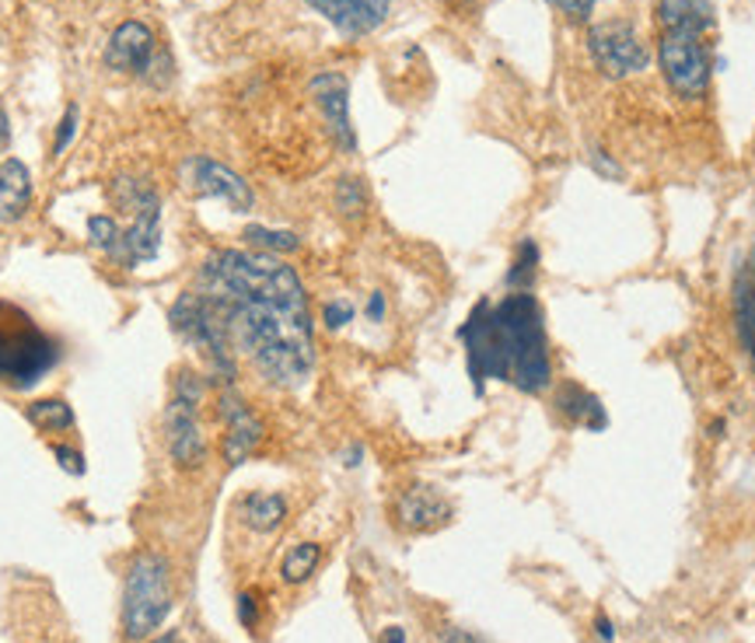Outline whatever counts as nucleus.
<instances>
[{"mask_svg":"<svg viewBox=\"0 0 755 643\" xmlns=\"http://www.w3.org/2000/svg\"><path fill=\"white\" fill-rule=\"evenodd\" d=\"M199 294L221 311L234 354H245L277 388L305 385L315 371L308 294L294 267L270 252L217 249L199 267Z\"/></svg>","mask_w":755,"mask_h":643,"instance_id":"nucleus-1","label":"nucleus"},{"mask_svg":"<svg viewBox=\"0 0 755 643\" xmlns=\"http://www.w3.org/2000/svg\"><path fill=\"white\" fill-rule=\"evenodd\" d=\"M465 364L476 392L486 382H508L525 395L552 385V357L543 305L532 290H511L500 301H479L459 329Z\"/></svg>","mask_w":755,"mask_h":643,"instance_id":"nucleus-2","label":"nucleus"},{"mask_svg":"<svg viewBox=\"0 0 755 643\" xmlns=\"http://www.w3.org/2000/svg\"><path fill=\"white\" fill-rule=\"evenodd\" d=\"M60 364V343L19 305L0 301V385L25 392Z\"/></svg>","mask_w":755,"mask_h":643,"instance_id":"nucleus-3","label":"nucleus"},{"mask_svg":"<svg viewBox=\"0 0 755 643\" xmlns=\"http://www.w3.org/2000/svg\"><path fill=\"white\" fill-rule=\"evenodd\" d=\"M168 613H172V567H168V559L161 553L144 549L126 567L123 605H120L123 636L130 643L150 640L165 626Z\"/></svg>","mask_w":755,"mask_h":643,"instance_id":"nucleus-4","label":"nucleus"},{"mask_svg":"<svg viewBox=\"0 0 755 643\" xmlns=\"http://www.w3.org/2000/svg\"><path fill=\"white\" fill-rule=\"evenodd\" d=\"M168 322H172V333L182 343L193 346V350L207 360L214 378H221L224 385H234V378H239V360L234 357L239 354H234V346H231L221 311L214 308L207 294H199V290L179 294L172 311H168Z\"/></svg>","mask_w":755,"mask_h":643,"instance_id":"nucleus-5","label":"nucleus"},{"mask_svg":"<svg viewBox=\"0 0 755 643\" xmlns=\"http://www.w3.org/2000/svg\"><path fill=\"white\" fill-rule=\"evenodd\" d=\"M207 395V382L196 371H179L172 399L165 406V441L168 455L179 469H199L207 461V437L199 423V403Z\"/></svg>","mask_w":755,"mask_h":643,"instance_id":"nucleus-6","label":"nucleus"},{"mask_svg":"<svg viewBox=\"0 0 755 643\" xmlns=\"http://www.w3.org/2000/svg\"><path fill=\"white\" fill-rule=\"evenodd\" d=\"M658 67L668 81V88L685 102H696L710 91V46L703 42V32L690 28H661L658 36Z\"/></svg>","mask_w":755,"mask_h":643,"instance_id":"nucleus-7","label":"nucleus"},{"mask_svg":"<svg viewBox=\"0 0 755 643\" xmlns=\"http://www.w3.org/2000/svg\"><path fill=\"white\" fill-rule=\"evenodd\" d=\"M587 53L606 77H633L650 67V53L630 22H598L587 32Z\"/></svg>","mask_w":755,"mask_h":643,"instance_id":"nucleus-8","label":"nucleus"},{"mask_svg":"<svg viewBox=\"0 0 755 643\" xmlns=\"http://www.w3.org/2000/svg\"><path fill=\"white\" fill-rule=\"evenodd\" d=\"M182 183H186L193 193L214 196V200L228 203L231 210H239V213L252 210V203H256V193H252V186L245 183L239 172H231L228 164L204 158V154H196V158H190L186 164H182Z\"/></svg>","mask_w":755,"mask_h":643,"instance_id":"nucleus-9","label":"nucleus"},{"mask_svg":"<svg viewBox=\"0 0 755 643\" xmlns=\"http://www.w3.org/2000/svg\"><path fill=\"white\" fill-rule=\"evenodd\" d=\"M217 413H221V423H224V444H221L224 461L231 469H239L242 461L259 448L266 426L256 417V409L234 392V385H228L221 392V399H217Z\"/></svg>","mask_w":755,"mask_h":643,"instance_id":"nucleus-10","label":"nucleus"},{"mask_svg":"<svg viewBox=\"0 0 755 643\" xmlns=\"http://www.w3.org/2000/svg\"><path fill=\"white\" fill-rule=\"evenodd\" d=\"M315 106L322 109L326 115V126L332 140L340 144V151H357V134H354V123H350V85L343 74L326 71V74H315L312 85H308Z\"/></svg>","mask_w":755,"mask_h":643,"instance_id":"nucleus-11","label":"nucleus"},{"mask_svg":"<svg viewBox=\"0 0 755 643\" xmlns=\"http://www.w3.org/2000/svg\"><path fill=\"white\" fill-rule=\"evenodd\" d=\"M305 4L322 14L332 28L354 39L381 28L392 11V0H305Z\"/></svg>","mask_w":755,"mask_h":643,"instance_id":"nucleus-12","label":"nucleus"},{"mask_svg":"<svg viewBox=\"0 0 755 643\" xmlns=\"http://www.w3.org/2000/svg\"><path fill=\"white\" fill-rule=\"evenodd\" d=\"M155 53H158V39H155V32H150V25H144V22H123L109 36L106 63H109L112 71H120V74L144 77V71L150 67Z\"/></svg>","mask_w":755,"mask_h":643,"instance_id":"nucleus-13","label":"nucleus"},{"mask_svg":"<svg viewBox=\"0 0 755 643\" xmlns=\"http://www.w3.org/2000/svg\"><path fill=\"white\" fill-rule=\"evenodd\" d=\"M451 518V504L434 486H410L395 500V524L406 532H434Z\"/></svg>","mask_w":755,"mask_h":643,"instance_id":"nucleus-14","label":"nucleus"},{"mask_svg":"<svg viewBox=\"0 0 755 643\" xmlns=\"http://www.w3.org/2000/svg\"><path fill=\"white\" fill-rule=\"evenodd\" d=\"M158 249H161V203H150L123 231V245H120V252H115V259H120L123 267H137V262L155 259Z\"/></svg>","mask_w":755,"mask_h":643,"instance_id":"nucleus-15","label":"nucleus"},{"mask_svg":"<svg viewBox=\"0 0 755 643\" xmlns=\"http://www.w3.org/2000/svg\"><path fill=\"white\" fill-rule=\"evenodd\" d=\"M731 305H734V329H738V339H742L745 354L755 368V249L752 256L738 267L734 273V294H731Z\"/></svg>","mask_w":755,"mask_h":643,"instance_id":"nucleus-16","label":"nucleus"},{"mask_svg":"<svg viewBox=\"0 0 755 643\" xmlns=\"http://www.w3.org/2000/svg\"><path fill=\"white\" fill-rule=\"evenodd\" d=\"M32 207V175L19 158L0 161V224L22 221Z\"/></svg>","mask_w":755,"mask_h":643,"instance_id":"nucleus-17","label":"nucleus"},{"mask_svg":"<svg viewBox=\"0 0 755 643\" xmlns=\"http://www.w3.org/2000/svg\"><path fill=\"white\" fill-rule=\"evenodd\" d=\"M557 409L570 420V423H581L587 426V431H601V426L609 423L606 417V406H601L598 395H592L584 385L577 382H567L560 392H557Z\"/></svg>","mask_w":755,"mask_h":643,"instance_id":"nucleus-18","label":"nucleus"},{"mask_svg":"<svg viewBox=\"0 0 755 643\" xmlns=\"http://www.w3.org/2000/svg\"><path fill=\"white\" fill-rule=\"evenodd\" d=\"M239 515H242V521L248 524L252 532L270 535V532L280 529L283 518H288V500H283L280 493H263V490H256V493H248V497H242Z\"/></svg>","mask_w":755,"mask_h":643,"instance_id":"nucleus-19","label":"nucleus"},{"mask_svg":"<svg viewBox=\"0 0 755 643\" xmlns=\"http://www.w3.org/2000/svg\"><path fill=\"white\" fill-rule=\"evenodd\" d=\"M658 22L661 28H690L707 36L714 25V4L710 0H658Z\"/></svg>","mask_w":755,"mask_h":643,"instance_id":"nucleus-20","label":"nucleus"},{"mask_svg":"<svg viewBox=\"0 0 755 643\" xmlns=\"http://www.w3.org/2000/svg\"><path fill=\"white\" fill-rule=\"evenodd\" d=\"M25 417L32 426H39V431H46V434H63L77 423L74 409L66 406V399H57V395L53 399H36L25 409Z\"/></svg>","mask_w":755,"mask_h":643,"instance_id":"nucleus-21","label":"nucleus"},{"mask_svg":"<svg viewBox=\"0 0 755 643\" xmlns=\"http://www.w3.org/2000/svg\"><path fill=\"white\" fill-rule=\"evenodd\" d=\"M318 559H322V549L315 546V542H297V546L288 549V556L280 559V577L283 584H301L308 581V577L315 573Z\"/></svg>","mask_w":755,"mask_h":643,"instance_id":"nucleus-22","label":"nucleus"},{"mask_svg":"<svg viewBox=\"0 0 755 643\" xmlns=\"http://www.w3.org/2000/svg\"><path fill=\"white\" fill-rule=\"evenodd\" d=\"M535 276H539V245H535L532 238H525L522 245H517L514 262H511L508 280H503V284H508L511 290H532Z\"/></svg>","mask_w":755,"mask_h":643,"instance_id":"nucleus-23","label":"nucleus"},{"mask_svg":"<svg viewBox=\"0 0 755 643\" xmlns=\"http://www.w3.org/2000/svg\"><path fill=\"white\" fill-rule=\"evenodd\" d=\"M242 238L248 245H256V252H270V256H288L301 249V238L294 231H273V227H259V224L245 227Z\"/></svg>","mask_w":755,"mask_h":643,"instance_id":"nucleus-24","label":"nucleus"},{"mask_svg":"<svg viewBox=\"0 0 755 643\" xmlns=\"http://www.w3.org/2000/svg\"><path fill=\"white\" fill-rule=\"evenodd\" d=\"M88 238L98 252L115 259V252H120V245H123V227L115 224V218H109V213H95V218H88Z\"/></svg>","mask_w":755,"mask_h":643,"instance_id":"nucleus-25","label":"nucleus"},{"mask_svg":"<svg viewBox=\"0 0 755 643\" xmlns=\"http://www.w3.org/2000/svg\"><path fill=\"white\" fill-rule=\"evenodd\" d=\"M336 207H340V213H343V218H350V221L364 218L367 193L361 186V178H343V183L336 186Z\"/></svg>","mask_w":755,"mask_h":643,"instance_id":"nucleus-26","label":"nucleus"},{"mask_svg":"<svg viewBox=\"0 0 755 643\" xmlns=\"http://www.w3.org/2000/svg\"><path fill=\"white\" fill-rule=\"evenodd\" d=\"M587 164L601 175V178H609V183H619L623 178V169H619V161L609 158V151H601V147H587Z\"/></svg>","mask_w":755,"mask_h":643,"instance_id":"nucleus-27","label":"nucleus"},{"mask_svg":"<svg viewBox=\"0 0 755 643\" xmlns=\"http://www.w3.org/2000/svg\"><path fill=\"white\" fill-rule=\"evenodd\" d=\"M77 123H81V112H77V106H66L63 120H60V129H57V144H53V154H57V158L66 151V147H71L74 134H77Z\"/></svg>","mask_w":755,"mask_h":643,"instance_id":"nucleus-28","label":"nucleus"},{"mask_svg":"<svg viewBox=\"0 0 755 643\" xmlns=\"http://www.w3.org/2000/svg\"><path fill=\"white\" fill-rule=\"evenodd\" d=\"M322 322H326V329H343L346 322H354V305H350V301H329L322 308Z\"/></svg>","mask_w":755,"mask_h":643,"instance_id":"nucleus-29","label":"nucleus"},{"mask_svg":"<svg viewBox=\"0 0 755 643\" xmlns=\"http://www.w3.org/2000/svg\"><path fill=\"white\" fill-rule=\"evenodd\" d=\"M53 458L60 461L63 472L84 475V455H81L77 448H71V444H53Z\"/></svg>","mask_w":755,"mask_h":643,"instance_id":"nucleus-30","label":"nucleus"},{"mask_svg":"<svg viewBox=\"0 0 755 643\" xmlns=\"http://www.w3.org/2000/svg\"><path fill=\"white\" fill-rule=\"evenodd\" d=\"M549 4L552 8H557V11H563L567 14V18H592V11L601 4V0H549Z\"/></svg>","mask_w":755,"mask_h":643,"instance_id":"nucleus-31","label":"nucleus"},{"mask_svg":"<svg viewBox=\"0 0 755 643\" xmlns=\"http://www.w3.org/2000/svg\"><path fill=\"white\" fill-rule=\"evenodd\" d=\"M239 619H242V626H248V630L259 622V605H256V595H248V591H245V595H239Z\"/></svg>","mask_w":755,"mask_h":643,"instance_id":"nucleus-32","label":"nucleus"},{"mask_svg":"<svg viewBox=\"0 0 755 643\" xmlns=\"http://www.w3.org/2000/svg\"><path fill=\"white\" fill-rule=\"evenodd\" d=\"M367 319L372 322H381L385 319V294H372V298H367Z\"/></svg>","mask_w":755,"mask_h":643,"instance_id":"nucleus-33","label":"nucleus"},{"mask_svg":"<svg viewBox=\"0 0 755 643\" xmlns=\"http://www.w3.org/2000/svg\"><path fill=\"white\" fill-rule=\"evenodd\" d=\"M441 643H486V640L476 636V633H468V630H448Z\"/></svg>","mask_w":755,"mask_h":643,"instance_id":"nucleus-34","label":"nucleus"},{"mask_svg":"<svg viewBox=\"0 0 755 643\" xmlns=\"http://www.w3.org/2000/svg\"><path fill=\"white\" fill-rule=\"evenodd\" d=\"M595 633H598V640H601V643H612V622H609L606 616H598Z\"/></svg>","mask_w":755,"mask_h":643,"instance_id":"nucleus-35","label":"nucleus"},{"mask_svg":"<svg viewBox=\"0 0 755 643\" xmlns=\"http://www.w3.org/2000/svg\"><path fill=\"white\" fill-rule=\"evenodd\" d=\"M381 643H406V630H402V626H389V630L381 633Z\"/></svg>","mask_w":755,"mask_h":643,"instance_id":"nucleus-36","label":"nucleus"},{"mask_svg":"<svg viewBox=\"0 0 755 643\" xmlns=\"http://www.w3.org/2000/svg\"><path fill=\"white\" fill-rule=\"evenodd\" d=\"M147 643H182V640H179L175 630H168V633H161V636H150Z\"/></svg>","mask_w":755,"mask_h":643,"instance_id":"nucleus-37","label":"nucleus"},{"mask_svg":"<svg viewBox=\"0 0 755 643\" xmlns=\"http://www.w3.org/2000/svg\"><path fill=\"white\" fill-rule=\"evenodd\" d=\"M8 144V115H4V109H0V147Z\"/></svg>","mask_w":755,"mask_h":643,"instance_id":"nucleus-38","label":"nucleus"}]
</instances>
